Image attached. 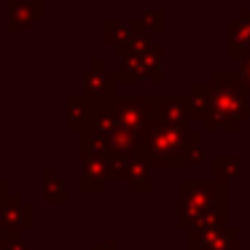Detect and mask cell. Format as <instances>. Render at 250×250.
Returning <instances> with one entry per match:
<instances>
[{"mask_svg":"<svg viewBox=\"0 0 250 250\" xmlns=\"http://www.w3.org/2000/svg\"><path fill=\"white\" fill-rule=\"evenodd\" d=\"M81 116H86V119H94L92 110H86V100H83V97L70 100V126H76V129H78V126L83 124Z\"/></svg>","mask_w":250,"mask_h":250,"instance_id":"4","label":"cell"},{"mask_svg":"<svg viewBox=\"0 0 250 250\" xmlns=\"http://www.w3.org/2000/svg\"><path fill=\"white\" fill-rule=\"evenodd\" d=\"M103 83H113V73L105 70V62L103 60H97V62H94V67L86 73V92L89 94L94 92L97 97H105V94L113 92V89L103 86Z\"/></svg>","mask_w":250,"mask_h":250,"instance_id":"2","label":"cell"},{"mask_svg":"<svg viewBox=\"0 0 250 250\" xmlns=\"http://www.w3.org/2000/svg\"><path fill=\"white\" fill-rule=\"evenodd\" d=\"M6 250H24L22 239H14V245H11V248H6Z\"/></svg>","mask_w":250,"mask_h":250,"instance_id":"6","label":"cell"},{"mask_svg":"<svg viewBox=\"0 0 250 250\" xmlns=\"http://www.w3.org/2000/svg\"><path fill=\"white\" fill-rule=\"evenodd\" d=\"M0 199H3V186H0Z\"/></svg>","mask_w":250,"mask_h":250,"instance_id":"7","label":"cell"},{"mask_svg":"<svg viewBox=\"0 0 250 250\" xmlns=\"http://www.w3.org/2000/svg\"><path fill=\"white\" fill-rule=\"evenodd\" d=\"M8 30H19L33 24V11H30V3L24 0H8Z\"/></svg>","mask_w":250,"mask_h":250,"instance_id":"3","label":"cell"},{"mask_svg":"<svg viewBox=\"0 0 250 250\" xmlns=\"http://www.w3.org/2000/svg\"><path fill=\"white\" fill-rule=\"evenodd\" d=\"M186 126H175L167 121H159L146 132L143 140V153L151 164L159 167H191L196 164L199 153L194 146L186 143Z\"/></svg>","mask_w":250,"mask_h":250,"instance_id":"1","label":"cell"},{"mask_svg":"<svg viewBox=\"0 0 250 250\" xmlns=\"http://www.w3.org/2000/svg\"><path fill=\"white\" fill-rule=\"evenodd\" d=\"M242 81H245V86L250 89V57L242 62Z\"/></svg>","mask_w":250,"mask_h":250,"instance_id":"5","label":"cell"}]
</instances>
